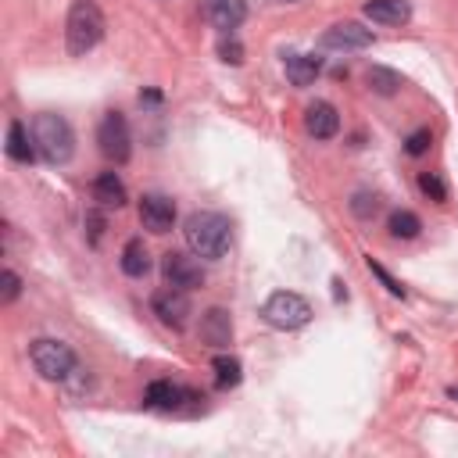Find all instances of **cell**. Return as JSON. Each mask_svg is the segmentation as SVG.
<instances>
[{
	"instance_id": "1",
	"label": "cell",
	"mask_w": 458,
	"mask_h": 458,
	"mask_svg": "<svg viewBox=\"0 0 458 458\" xmlns=\"http://www.w3.org/2000/svg\"><path fill=\"white\" fill-rule=\"evenodd\" d=\"M183 237H186V248L197 255V258H222L229 251V241H233V225H229L225 215L218 211H193L186 222H183Z\"/></svg>"
},
{
	"instance_id": "2",
	"label": "cell",
	"mask_w": 458,
	"mask_h": 458,
	"mask_svg": "<svg viewBox=\"0 0 458 458\" xmlns=\"http://www.w3.org/2000/svg\"><path fill=\"white\" fill-rule=\"evenodd\" d=\"M33 143H37V154L47 165H65L76 151V133H72L69 119L54 115V111H44L33 122Z\"/></svg>"
},
{
	"instance_id": "3",
	"label": "cell",
	"mask_w": 458,
	"mask_h": 458,
	"mask_svg": "<svg viewBox=\"0 0 458 458\" xmlns=\"http://www.w3.org/2000/svg\"><path fill=\"white\" fill-rule=\"evenodd\" d=\"M104 40V15L94 0H76L72 12H69V22H65V44H69V54L72 58H83L90 54L97 44Z\"/></svg>"
},
{
	"instance_id": "4",
	"label": "cell",
	"mask_w": 458,
	"mask_h": 458,
	"mask_svg": "<svg viewBox=\"0 0 458 458\" xmlns=\"http://www.w3.org/2000/svg\"><path fill=\"white\" fill-rule=\"evenodd\" d=\"M29 362L44 380H54V383H61L76 372V351L65 340H54V337L33 340L29 344Z\"/></svg>"
},
{
	"instance_id": "5",
	"label": "cell",
	"mask_w": 458,
	"mask_h": 458,
	"mask_svg": "<svg viewBox=\"0 0 458 458\" xmlns=\"http://www.w3.org/2000/svg\"><path fill=\"white\" fill-rule=\"evenodd\" d=\"M262 315H266V323L276 326V330H301V326H308V319H312V305H308L301 294H294V290H276V294L262 305Z\"/></svg>"
},
{
	"instance_id": "6",
	"label": "cell",
	"mask_w": 458,
	"mask_h": 458,
	"mask_svg": "<svg viewBox=\"0 0 458 458\" xmlns=\"http://www.w3.org/2000/svg\"><path fill=\"white\" fill-rule=\"evenodd\" d=\"M97 147L108 161L115 165H126L129 154H133V133H129V122L122 111H108L97 126Z\"/></svg>"
},
{
	"instance_id": "7",
	"label": "cell",
	"mask_w": 458,
	"mask_h": 458,
	"mask_svg": "<svg viewBox=\"0 0 458 458\" xmlns=\"http://www.w3.org/2000/svg\"><path fill=\"white\" fill-rule=\"evenodd\" d=\"M161 276L168 287H179V290H197L204 283V269L197 258L183 255V251H168L161 258Z\"/></svg>"
},
{
	"instance_id": "8",
	"label": "cell",
	"mask_w": 458,
	"mask_h": 458,
	"mask_svg": "<svg viewBox=\"0 0 458 458\" xmlns=\"http://www.w3.org/2000/svg\"><path fill=\"white\" fill-rule=\"evenodd\" d=\"M151 308H154V315H158L165 326H172V330H183V326L190 323V315H193L190 298H186V290H179V287L158 290V294L151 298Z\"/></svg>"
},
{
	"instance_id": "9",
	"label": "cell",
	"mask_w": 458,
	"mask_h": 458,
	"mask_svg": "<svg viewBox=\"0 0 458 458\" xmlns=\"http://www.w3.org/2000/svg\"><path fill=\"white\" fill-rule=\"evenodd\" d=\"M140 222L151 233H168L176 225V200L165 193H143L140 197Z\"/></svg>"
},
{
	"instance_id": "10",
	"label": "cell",
	"mask_w": 458,
	"mask_h": 458,
	"mask_svg": "<svg viewBox=\"0 0 458 458\" xmlns=\"http://www.w3.org/2000/svg\"><path fill=\"white\" fill-rule=\"evenodd\" d=\"M200 12L218 33H233L248 19V0H204Z\"/></svg>"
},
{
	"instance_id": "11",
	"label": "cell",
	"mask_w": 458,
	"mask_h": 458,
	"mask_svg": "<svg viewBox=\"0 0 458 458\" xmlns=\"http://www.w3.org/2000/svg\"><path fill=\"white\" fill-rule=\"evenodd\" d=\"M372 44V33L358 22H337L323 33V47L330 51H365Z\"/></svg>"
},
{
	"instance_id": "12",
	"label": "cell",
	"mask_w": 458,
	"mask_h": 458,
	"mask_svg": "<svg viewBox=\"0 0 458 458\" xmlns=\"http://www.w3.org/2000/svg\"><path fill=\"white\" fill-rule=\"evenodd\" d=\"M200 340H204L208 348H215V351H222V348L233 344V319H229L225 308H208V312L200 315Z\"/></svg>"
},
{
	"instance_id": "13",
	"label": "cell",
	"mask_w": 458,
	"mask_h": 458,
	"mask_svg": "<svg viewBox=\"0 0 458 458\" xmlns=\"http://www.w3.org/2000/svg\"><path fill=\"white\" fill-rule=\"evenodd\" d=\"M305 129L315 136V140H333L340 133V115L330 101H315L305 108Z\"/></svg>"
},
{
	"instance_id": "14",
	"label": "cell",
	"mask_w": 458,
	"mask_h": 458,
	"mask_svg": "<svg viewBox=\"0 0 458 458\" xmlns=\"http://www.w3.org/2000/svg\"><path fill=\"white\" fill-rule=\"evenodd\" d=\"M365 15L380 26H405L412 19V4L408 0H369Z\"/></svg>"
},
{
	"instance_id": "15",
	"label": "cell",
	"mask_w": 458,
	"mask_h": 458,
	"mask_svg": "<svg viewBox=\"0 0 458 458\" xmlns=\"http://www.w3.org/2000/svg\"><path fill=\"white\" fill-rule=\"evenodd\" d=\"M283 69H287V79H290L294 86H312L315 76L323 72V61H319L315 54H287Z\"/></svg>"
},
{
	"instance_id": "16",
	"label": "cell",
	"mask_w": 458,
	"mask_h": 458,
	"mask_svg": "<svg viewBox=\"0 0 458 458\" xmlns=\"http://www.w3.org/2000/svg\"><path fill=\"white\" fill-rule=\"evenodd\" d=\"M183 397H186V390L176 387L172 380H154V383L147 387V405L158 408V412H176V408L183 405Z\"/></svg>"
},
{
	"instance_id": "17",
	"label": "cell",
	"mask_w": 458,
	"mask_h": 458,
	"mask_svg": "<svg viewBox=\"0 0 458 458\" xmlns=\"http://www.w3.org/2000/svg\"><path fill=\"white\" fill-rule=\"evenodd\" d=\"M94 200L104 208H122L126 204V183L115 172H101L94 179Z\"/></svg>"
},
{
	"instance_id": "18",
	"label": "cell",
	"mask_w": 458,
	"mask_h": 458,
	"mask_svg": "<svg viewBox=\"0 0 458 458\" xmlns=\"http://www.w3.org/2000/svg\"><path fill=\"white\" fill-rule=\"evenodd\" d=\"M122 273L133 276V280H143V276L151 273V255H147L143 241H129V244L122 248Z\"/></svg>"
},
{
	"instance_id": "19",
	"label": "cell",
	"mask_w": 458,
	"mask_h": 458,
	"mask_svg": "<svg viewBox=\"0 0 458 458\" xmlns=\"http://www.w3.org/2000/svg\"><path fill=\"white\" fill-rule=\"evenodd\" d=\"M33 154H37V143H29L26 126H22V122H12V126H8V158H12V161L29 165V161H33Z\"/></svg>"
},
{
	"instance_id": "20",
	"label": "cell",
	"mask_w": 458,
	"mask_h": 458,
	"mask_svg": "<svg viewBox=\"0 0 458 458\" xmlns=\"http://www.w3.org/2000/svg\"><path fill=\"white\" fill-rule=\"evenodd\" d=\"M387 229H390V237H394V241H415V237H419V229H422V222H419L415 211H405V208H401V211L390 215Z\"/></svg>"
},
{
	"instance_id": "21",
	"label": "cell",
	"mask_w": 458,
	"mask_h": 458,
	"mask_svg": "<svg viewBox=\"0 0 458 458\" xmlns=\"http://www.w3.org/2000/svg\"><path fill=\"white\" fill-rule=\"evenodd\" d=\"M369 86H372L380 97H390V94H397V90H401V76H397L394 69L372 65V69H369Z\"/></svg>"
},
{
	"instance_id": "22",
	"label": "cell",
	"mask_w": 458,
	"mask_h": 458,
	"mask_svg": "<svg viewBox=\"0 0 458 458\" xmlns=\"http://www.w3.org/2000/svg\"><path fill=\"white\" fill-rule=\"evenodd\" d=\"M215 383H218L222 390L241 383V362H237L233 355H218V358H215Z\"/></svg>"
},
{
	"instance_id": "23",
	"label": "cell",
	"mask_w": 458,
	"mask_h": 458,
	"mask_svg": "<svg viewBox=\"0 0 458 458\" xmlns=\"http://www.w3.org/2000/svg\"><path fill=\"white\" fill-rule=\"evenodd\" d=\"M419 186H422V193H426L429 200H437V204L447 200V186H444V179H440L437 172H422V176H419Z\"/></svg>"
},
{
	"instance_id": "24",
	"label": "cell",
	"mask_w": 458,
	"mask_h": 458,
	"mask_svg": "<svg viewBox=\"0 0 458 458\" xmlns=\"http://www.w3.org/2000/svg\"><path fill=\"white\" fill-rule=\"evenodd\" d=\"M351 211H355L358 218H372V215L380 211V197H376V193H369V190H358V193H355V200H351Z\"/></svg>"
},
{
	"instance_id": "25",
	"label": "cell",
	"mask_w": 458,
	"mask_h": 458,
	"mask_svg": "<svg viewBox=\"0 0 458 458\" xmlns=\"http://www.w3.org/2000/svg\"><path fill=\"white\" fill-rule=\"evenodd\" d=\"M0 287H4V290H0V305H12L22 294V280L12 269H4V276H0Z\"/></svg>"
},
{
	"instance_id": "26",
	"label": "cell",
	"mask_w": 458,
	"mask_h": 458,
	"mask_svg": "<svg viewBox=\"0 0 458 458\" xmlns=\"http://www.w3.org/2000/svg\"><path fill=\"white\" fill-rule=\"evenodd\" d=\"M429 143H433V136H429V129H415V133L408 136V143H405V151H408L412 158H419V154H426V151H429Z\"/></svg>"
},
{
	"instance_id": "27",
	"label": "cell",
	"mask_w": 458,
	"mask_h": 458,
	"mask_svg": "<svg viewBox=\"0 0 458 458\" xmlns=\"http://www.w3.org/2000/svg\"><path fill=\"white\" fill-rule=\"evenodd\" d=\"M218 54H222V61H229V65H241V61H244V47H241L233 37L218 44Z\"/></svg>"
},
{
	"instance_id": "28",
	"label": "cell",
	"mask_w": 458,
	"mask_h": 458,
	"mask_svg": "<svg viewBox=\"0 0 458 458\" xmlns=\"http://www.w3.org/2000/svg\"><path fill=\"white\" fill-rule=\"evenodd\" d=\"M369 269H372V276H380V280H383V287H387V290H390L394 298H405V287H401V283H397V280H394V276H390V273H387L383 266L369 262Z\"/></svg>"
},
{
	"instance_id": "29",
	"label": "cell",
	"mask_w": 458,
	"mask_h": 458,
	"mask_svg": "<svg viewBox=\"0 0 458 458\" xmlns=\"http://www.w3.org/2000/svg\"><path fill=\"white\" fill-rule=\"evenodd\" d=\"M86 222H90V241L97 244V237H101V229H104V218H101L97 211H90V215H86Z\"/></svg>"
}]
</instances>
